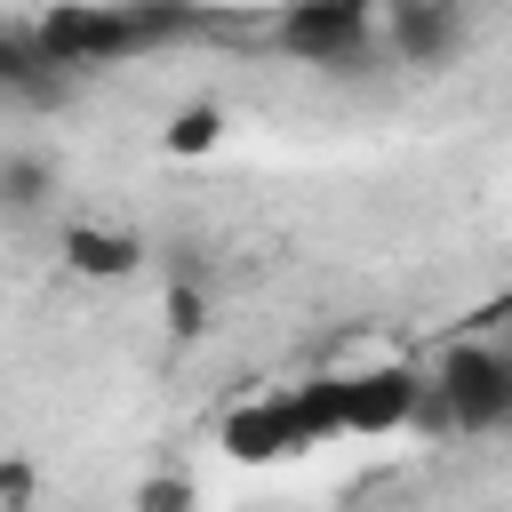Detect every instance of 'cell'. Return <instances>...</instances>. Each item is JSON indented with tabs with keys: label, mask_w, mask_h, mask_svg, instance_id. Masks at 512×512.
<instances>
[{
	"label": "cell",
	"mask_w": 512,
	"mask_h": 512,
	"mask_svg": "<svg viewBox=\"0 0 512 512\" xmlns=\"http://www.w3.org/2000/svg\"><path fill=\"white\" fill-rule=\"evenodd\" d=\"M424 392L440 400L448 432H504L512 424V352L488 336L448 344V360L424 376Z\"/></svg>",
	"instance_id": "cell-1"
},
{
	"label": "cell",
	"mask_w": 512,
	"mask_h": 512,
	"mask_svg": "<svg viewBox=\"0 0 512 512\" xmlns=\"http://www.w3.org/2000/svg\"><path fill=\"white\" fill-rule=\"evenodd\" d=\"M272 40L296 56V64H320V72H360L376 56V0H288Z\"/></svg>",
	"instance_id": "cell-2"
},
{
	"label": "cell",
	"mask_w": 512,
	"mask_h": 512,
	"mask_svg": "<svg viewBox=\"0 0 512 512\" xmlns=\"http://www.w3.org/2000/svg\"><path fill=\"white\" fill-rule=\"evenodd\" d=\"M472 40V16L464 0H384V24H376V48H392L408 72H440L456 64Z\"/></svg>",
	"instance_id": "cell-3"
},
{
	"label": "cell",
	"mask_w": 512,
	"mask_h": 512,
	"mask_svg": "<svg viewBox=\"0 0 512 512\" xmlns=\"http://www.w3.org/2000/svg\"><path fill=\"white\" fill-rule=\"evenodd\" d=\"M416 368L400 360H376V368H352L336 376V424L352 440H384V432H408V408H416Z\"/></svg>",
	"instance_id": "cell-4"
},
{
	"label": "cell",
	"mask_w": 512,
	"mask_h": 512,
	"mask_svg": "<svg viewBox=\"0 0 512 512\" xmlns=\"http://www.w3.org/2000/svg\"><path fill=\"white\" fill-rule=\"evenodd\" d=\"M72 96V72L40 56L32 24H0V104L8 112H48Z\"/></svg>",
	"instance_id": "cell-5"
},
{
	"label": "cell",
	"mask_w": 512,
	"mask_h": 512,
	"mask_svg": "<svg viewBox=\"0 0 512 512\" xmlns=\"http://www.w3.org/2000/svg\"><path fill=\"white\" fill-rule=\"evenodd\" d=\"M224 448H232L240 464H280V456H296V448H312V440H304V424H296V400H288V392H264V400H240V408L224 416Z\"/></svg>",
	"instance_id": "cell-6"
},
{
	"label": "cell",
	"mask_w": 512,
	"mask_h": 512,
	"mask_svg": "<svg viewBox=\"0 0 512 512\" xmlns=\"http://www.w3.org/2000/svg\"><path fill=\"white\" fill-rule=\"evenodd\" d=\"M56 256H64V272H80V280H128V272L144 264V232H128V224H96V216H72L64 240H56Z\"/></svg>",
	"instance_id": "cell-7"
},
{
	"label": "cell",
	"mask_w": 512,
	"mask_h": 512,
	"mask_svg": "<svg viewBox=\"0 0 512 512\" xmlns=\"http://www.w3.org/2000/svg\"><path fill=\"white\" fill-rule=\"evenodd\" d=\"M56 192H64V176L48 152H0V208L8 216H40Z\"/></svg>",
	"instance_id": "cell-8"
},
{
	"label": "cell",
	"mask_w": 512,
	"mask_h": 512,
	"mask_svg": "<svg viewBox=\"0 0 512 512\" xmlns=\"http://www.w3.org/2000/svg\"><path fill=\"white\" fill-rule=\"evenodd\" d=\"M160 144H168L176 160L216 152V144H224V112H216V104H176V112H168V128H160Z\"/></svg>",
	"instance_id": "cell-9"
},
{
	"label": "cell",
	"mask_w": 512,
	"mask_h": 512,
	"mask_svg": "<svg viewBox=\"0 0 512 512\" xmlns=\"http://www.w3.org/2000/svg\"><path fill=\"white\" fill-rule=\"evenodd\" d=\"M160 312H168V336H176V344H200V336H208V288H192V280H176Z\"/></svg>",
	"instance_id": "cell-10"
},
{
	"label": "cell",
	"mask_w": 512,
	"mask_h": 512,
	"mask_svg": "<svg viewBox=\"0 0 512 512\" xmlns=\"http://www.w3.org/2000/svg\"><path fill=\"white\" fill-rule=\"evenodd\" d=\"M128 504H136V512H192V504H200V488H192L184 472H152Z\"/></svg>",
	"instance_id": "cell-11"
},
{
	"label": "cell",
	"mask_w": 512,
	"mask_h": 512,
	"mask_svg": "<svg viewBox=\"0 0 512 512\" xmlns=\"http://www.w3.org/2000/svg\"><path fill=\"white\" fill-rule=\"evenodd\" d=\"M32 496H40L32 464H0V504H32Z\"/></svg>",
	"instance_id": "cell-12"
}]
</instances>
